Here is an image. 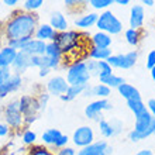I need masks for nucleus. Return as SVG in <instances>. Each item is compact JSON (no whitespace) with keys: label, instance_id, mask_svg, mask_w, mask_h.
I'll list each match as a JSON object with an SVG mask.
<instances>
[{"label":"nucleus","instance_id":"obj_1","mask_svg":"<svg viewBox=\"0 0 155 155\" xmlns=\"http://www.w3.org/2000/svg\"><path fill=\"white\" fill-rule=\"evenodd\" d=\"M40 20L35 13H27L24 10H17L12 13L3 24V35L6 42L23 38H34Z\"/></svg>","mask_w":155,"mask_h":155},{"label":"nucleus","instance_id":"obj_2","mask_svg":"<svg viewBox=\"0 0 155 155\" xmlns=\"http://www.w3.org/2000/svg\"><path fill=\"white\" fill-rule=\"evenodd\" d=\"M83 35L85 34L81 31L71 28L68 31H64V33H57L54 42L61 49L62 55H64V61L66 58H69L71 55H76V52H79L82 49V45L85 41V38H82Z\"/></svg>","mask_w":155,"mask_h":155},{"label":"nucleus","instance_id":"obj_3","mask_svg":"<svg viewBox=\"0 0 155 155\" xmlns=\"http://www.w3.org/2000/svg\"><path fill=\"white\" fill-rule=\"evenodd\" d=\"M151 135H155V118L148 110H144L143 113L134 116V128L128 131L127 138L131 143H138Z\"/></svg>","mask_w":155,"mask_h":155},{"label":"nucleus","instance_id":"obj_4","mask_svg":"<svg viewBox=\"0 0 155 155\" xmlns=\"http://www.w3.org/2000/svg\"><path fill=\"white\" fill-rule=\"evenodd\" d=\"M3 120L13 133H21L24 128H27L24 117L20 111L18 99H13L8 103H6V106L3 107Z\"/></svg>","mask_w":155,"mask_h":155},{"label":"nucleus","instance_id":"obj_5","mask_svg":"<svg viewBox=\"0 0 155 155\" xmlns=\"http://www.w3.org/2000/svg\"><path fill=\"white\" fill-rule=\"evenodd\" d=\"M65 79L69 85H87L92 79L87 66H86V61H74L66 66V75Z\"/></svg>","mask_w":155,"mask_h":155},{"label":"nucleus","instance_id":"obj_6","mask_svg":"<svg viewBox=\"0 0 155 155\" xmlns=\"http://www.w3.org/2000/svg\"><path fill=\"white\" fill-rule=\"evenodd\" d=\"M123 27H124L123 21L111 10H106L99 14L97 23H96L97 31H103L113 37V35H118L123 33Z\"/></svg>","mask_w":155,"mask_h":155},{"label":"nucleus","instance_id":"obj_7","mask_svg":"<svg viewBox=\"0 0 155 155\" xmlns=\"http://www.w3.org/2000/svg\"><path fill=\"white\" fill-rule=\"evenodd\" d=\"M18 106H20L21 114L24 117L25 127H30L33 123L37 121L41 111L34 94H21L18 97Z\"/></svg>","mask_w":155,"mask_h":155},{"label":"nucleus","instance_id":"obj_8","mask_svg":"<svg viewBox=\"0 0 155 155\" xmlns=\"http://www.w3.org/2000/svg\"><path fill=\"white\" fill-rule=\"evenodd\" d=\"M138 51L133 49L128 51L126 54H113L109 59L107 64L113 68V69H123V71H128L131 68H134L137 61H138Z\"/></svg>","mask_w":155,"mask_h":155},{"label":"nucleus","instance_id":"obj_9","mask_svg":"<svg viewBox=\"0 0 155 155\" xmlns=\"http://www.w3.org/2000/svg\"><path fill=\"white\" fill-rule=\"evenodd\" d=\"M111 109H113V104L109 99H94L85 107V117L87 120L99 123L103 118V113L111 110Z\"/></svg>","mask_w":155,"mask_h":155},{"label":"nucleus","instance_id":"obj_10","mask_svg":"<svg viewBox=\"0 0 155 155\" xmlns=\"http://www.w3.org/2000/svg\"><path fill=\"white\" fill-rule=\"evenodd\" d=\"M71 141L74 143V147L76 148H85L90 144H93L96 141V135H94L93 127L89 124H83V126L78 127L76 130L72 133Z\"/></svg>","mask_w":155,"mask_h":155},{"label":"nucleus","instance_id":"obj_11","mask_svg":"<svg viewBox=\"0 0 155 155\" xmlns=\"http://www.w3.org/2000/svg\"><path fill=\"white\" fill-rule=\"evenodd\" d=\"M97 126H99V133H100V135L106 140L117 137L123 131V123L120 121L118 118H111V120L102 118V120L97 123Z\"/></svg>","mask_w":155,"mask_h":155},{"label":"nucleus","instance_id":"obj_12","mask_svg":"<svg viewBox=\"0 0 155 155\" xmlns=\"http://www.w3.org/2000/svg\"><path fill=\"white\" fill-rule=\"evenodd\" d=\"M68 87H69V83L66 82L65 76H62V75H54L45 83V90L49 93V96H55V97L64 96Z\"/></svg>","mask_w":155,"mask_h":155},{"label":"nucleus","instance_id":"obj_13","mask_svg":"<svg viewBox=\"0 0 155 155\" xmlns=\"http://www.w3.org/2000/svg\"><path fill=\"white\" fill-rule=\"evenodd\" d=\"M113 147L107 143V140H96L85 148L78 150V155H111Z\"/></svg>","mask_w":155,"mask_h":155},{"label":"nucleus","instance_id":"obj_14","mask_svg":"<svg viewBox=\"0 0 155 155\" xmlns=\"http://www.w3.org/2000/svg\"><path fill=\"white\" fill-rule=\"evenodd\" d=\"M144 21H145V8L141 3L133 4L130 8V16H128V24L130 28L143 30Z\"/></svg>","mask_w":155,"mask_h":155},{"label":"nucleus","instance_id":"obj_15","mask_svg":"<svg viewBox=\"0 0 155 155\" xmlns=\"http://www.w3.org/2000/svg\"><path fill=\"white\" fill-rule=\"evenodd\" d=\"M21 86H23V76L13 74L7 82L0 85V99H6L8 94L16 93Z\"/></svg>","mask_w":155,"mask_h":155},{"label":"nucleus","instance_id":"obj_16","mask_svg":"<svg viewBox=\"0 0 155 155\" xmlns=\"http://www.w3.org/2000/svg\"><path fill=\"white\" fill-rule=\"evenodd\" d=\"M30 62H31V57L28 54H25L24 51H17L16 59L12 65L13 74L16 75H23L24 72L30 69Z\"/></svg>","mask_w":155,"mask_h":155},{"label":"nucleus","instance_id":"obj_17","mask_svg":"<svg viewBox=\"0 0 155 155\" xmlns=\"http://www.w3.org/2000/svg\"><path fill=\"white\" fill-rule=\"evenodd\" d=\"M97 18H99L97 13L96 12H89V13H85V14L76 17V18L74 20V24L78 28V31H79V30H89L90 27H96Z\"/></svg>","mask_w":155,"mask_h":155},{"label":"nucleus","instance_id":"obj_18","mask_svg":"<svg viewBox=\"0 0 155 155\" xmlns=\"http://www.w3.org/2000/svg\"><path fill=\"white\" fill-rule=\"evenodd\" d=\"M57 37V31L49 25V23H40L34 33V38L35 40H40L42 42H52Z\"/></svg>","mask_w":155,"mask_h":155},{"label":"nucleus","instance_id":"obj_19","mask_svg":"<svg viewBox=\"0 0 155 155\" xmlns=\"http://www.w3.org/2000/svg\"><path fill=\"white\" fill-rule=\"evenodd\" d=\"M49 25L57 33H64L69 30V21L62 12H52L49 16Z\"/></svg>","mask_w":155,"mask_h":155},{"label":"nucleus","instance_id":"obj_20","mask_svg":"<svg viewBox=\"0 0 155 155\" xmlns=\"http://www.w3.org/2000/svg\"><path fill=\"white\" fill-rule=\"evenodd\" d=\"M111 44H113V38H111V35L103 33V31H96L94 34L90 35V45H92V47L107 49V48H110L111 47Z\"/></svg>","mask_w":155,"mask_h":155},{"label":"nucleus","instance_id":"obj_21","mask_svg":"<svg viewBox=\"0 0 155 155\" xmlns=\"http://www.w3.org/2000/svg\"><path fill=\"white\" fill-rule=\"evenodd\" d=\"M45 48H47V42H42V41L35 40V38H31L21 51L28 54L30 57H41V55H45Z\"/></svg>","mask_w":155,"mask_h":155},{"label":"nucleus","instance_id":"obj_22","mask_svg":"<svg viewBox=\"0 0 155 155\" xmlns=\"http://www.w3.org/2000/svg\"><path fill=\"white\" fill-rule=\"evenodd\" d=\"M117 92L123 99H126V102H130V100H143L140 90L137 89L134 85L127 83V82L126 83H123V85L118 87Z\"/></svg>","mask_w":155,"mask_h":155},{"label":"nucleus","instance_id":"obj_23","mask_svg":"<svg viewBox=\"0 0 155 155\" xmlns=\"http://www.w3.org/2000/svg\"><path fill=\"white\" fill-rule=\"evenodd\" d=\"M17 51L8 45L0 48V68H12L13 62L16 59Z\"/></svg>","mask_w":155,"mask_h":155},{"label":"nucleus","instance_id":"obj_24","mask_svg":"<svg viewBox=\"0 0 155 155\" xmlns=\"http://www.w3.org/2000/svg\"><path fill=\"white\" fill-rule=\"evenodd\" d=\"M87 86H89V83H87V85H69L66 93L64 94V96H61L59 99H61L62 102H72V100H75L76 97H79V96L83 94V92L86 90Z\"/></svg>","mask_w":155,"mask_h":155},{"label":"nucleus","instance_id":"obj_25","mask_svg":"<svg viewBox=\"0 0 155 155\" xmlns=\"http://www.w3.org/2000/svg\"><path fill=\"white\" fill-rule=\"evenodd\" d=\"M111 55H113L111 48L103 49V48H96V47H90L89 51H87V59H93V61H107Z\"/></svg>","mask_w":155,"mask_h":155},{"label":"nucleus","instance_id":"obj_26","mask_svg":"<svg viewBox=\"0 0 155 155\" xmlns=\"http://www.w3.org/2000/svg\"><path fill=\"white\" fill-rule=\"evenodd\" d=\"M62 135L61 130L59 128H47V130L41 134V141H42V145L45 147H52L54 143L57 141L59 137Z\"/></svg>","mask_w":155,"mask_h":155},{"label":"nucleus","instance_id":"obj_27","mask_svg":"<svg viewBox=\"0 0 155 155\" xmlns=\"http://www.w3.org/2000/svg\"><path fill=\"white\" fill-rule=\"evenodd\" d=\"M124 40L131 47H138L143 40V30H134L128 27L127 30H124Z\"/></svg>","mask_w":155,"mask_h":155},{"label":"nucleus","instance_id":"obj_28","mask_svg":"<svg viewBox=\"0 0 155 155\" xmlns=\"http://www.w3.org/2000/svg\"><path fill=\"white\" fill-rule=\"evenodd\" d=\"M99 83H103V85H106L107 87H110V89H118L123 83H126V81H124L123 76L111 74V75H107V76H104V78H99Z\"/></svg>","mask_w":155,"mask_h":155},{"label":"nucleus","instance_id":"obj_29","mask_svg":"<svg viewBox=\"0 0 155 155\" xmlns=\"http://www.w3.org/2000/svg\"><path fill=\"white\" fill-rule=\"evenodd\" d=\"M20 138H21V143L30 148V147H33V145L37 144L38 135L34 130H31L30 127H27V128H24V130L20 133Z\"/></svg>","mask_w":155,"mask_h":155},{"label":"nucleus","instance_id":"obj_30","mask_svg":"<svg viewBox=\"0 0 155 155\" xmlns=\"http://www.w3.org/2000/svg\"><path fill=\"white\" fill-rule=\"evenodd\" d=\"M111 94V89L107 87L103 83H96L92 85V97L96 99H109V96Z\"/></svg>","mask_w":155,"mask_h":155},{"label":"nucleus","instance_id":"obj_31","mask_svg":"<svg viewBox=\"0 0 155 155\" xmlns=\"http://www.w3.org/2000/svg\"><path fill=\"white\" fill-rule=\"evenodd\" d=\"M45 55L48 58H52V59H59V61H64V55H62L61 49L58 48V45L55 42H48L47 44V48H45ZM65 62V61H64Z\"/></svg>","mask_w":155,"mask_h":155},{"label":"nucleus","instance_id":"obj_32","mask_svg":"<svg viewBox=\"0 0 155 155\" xmlns=\"http://www.w3.org/2000/svg\"><path fill=\"white\" fill-rule=\"evenodd\" d=\"M87 4H89L93 10L102 13V12L109 10V7H110L111 4H114V0H89Z\"/></svg>","mask_w":155,"mask_h":155},{"label":"nucleus","instance_id":"obj_33","mask_svg":"<svg viewBox=\"0 0 155 155\" xmlns=\"http://www.w3.org/2000/svg\"><path fill=\"white\" fill-rule=\"evenodd\" d=\"M44 6V0H24L21 4V10L27 13H35Z\"/></svg>","mask_w":155,"mask_h":155},{"label":"nucleus","instance_id":"obj_34","mask_svg":"<svg viewBox=\"0 0 155 155\" xmlns=\"http://www.w3.org/2000/svg\"><path fill=\"white\" fill-rule=\"evenodd\" d=\"M34 96H35V99H37V103H38V107H40L41 113L47 110L48 103H49V99H51V96H49L48 92H47L45 89H42V90H40L37 94H34Z\"/></svg>","mask_w":155,"mask_h":155},{"label":"nucleus","instance_id":"obj_35","mask_svg":"<svg viewBox=\"0 0 155 155\" xmlns=\"http://www.w3.org/2000/svg\"><path fill=\"white\" fill-rule=\"evenodd\" d=\"M27 155H55V152L42 144H35L27 150Z\"/></svg>","mask_w":155,"mask_h":155},{"label":"nucleus","instance_id":"obj_36","mask_svg":"<svg viewBox=\"0 0 155 155\" xmlns=\"http://www.w3.org/2000/svg\"><path fill=\"white\" fill-rule=\"evenodd\" d=\"M127 107L134 116L143 113L144 110H147V106H145V103L143 100H130V102H127Z\"/></svg>","mask_w":155,"mask_h":155},{"label":"nucleus","instance_id":"obj_37","mask_svg":"<svg viewBox=\"0 0 155 155\" xmlns=\"http://www.w3.org/2000/svg\"><path fill=\"white\" fill-rule=\"evenodd\" d=\"M111 74H113V68L107 64V61H97V78H104Z\"/></svg>","mask_w":155,"mask_h":155},{"label":"nucleus","instance_id":"obj_38","mask_svg":"<svg viewBox=\"0 0 155 155\" xmlns=\"http://www.w3.org/2000/svg\"><path fill=\"white\" fill-rule=\"evenodd\" d=\"M69 141H71V138L68 137L66 134H62L59 138L54 143V145L51 148H54L55 151H58V150H62V148H65V147H68V144H69Z\"/></svg>","mask_w":155,"mask_h":155},{"label":"nucleus","instance_id":"obj_39","mask_svg":"<svg viewBox=\"0 0 155 155\" xmlns=\"http://www.w3.org/2000/svg\"><path fill=\"white\" fill-rule=\"evenodd\" d=\"M86 66H87V71H89L90 76L97 78V61H93V59H86Z\"/></svg>","mask_w":155,"mask_h":155},{"label":"nucleus","instance_id":"obj_40","mask_svg":"<svg viewBox=\"0 0 155 155\" xmlns=\"http://www.w3.org/2000/svg\"><path fill=\"white\" fill-rule=\"evenodd\" d=\"M12 75H13L12 68H0V85H3L4 82H7Z\"/></svg>","mask_w":155,"mask_h":155},{"label":"nucleus","instance_id":"obj_41","mask_svg":"<svg viewBox=\"0 0 155 155\" xmlns=\"http://www.w3.org/2000/svg\"><path fill=\"white\" fill-rule=\"evenodd\" d=\"M145 66H147V69H152L155 66V49H152V51H150V52L147 54Z\"/></svg>","mask_w":155,"mask_h":155},{"label":"nucleus","instance_id":"obj_42","mask_svg":"<svg viewBox=\"0 0 155 155\" xmlns=\"http://www.w3.org/2000/svg\"><path fill=\"white\" fill-rule=\"evenodd\" d=\"M55 155H78V151H76V148H75V147L68 145V147L62 148V150L55 151Z\"/></svg>","mask_w":155,"mask_h":155},{"label":"nucleus","instance_id":"obj_43","mask_svg":"<svg viewBox=\"0 0 155 155\" xmlns=\"http://www.w3.org/2000/svg\"><path fill=\"white\" fill-rule=\"evenodd\" d=\"M12 133L13 131L10 130V127H8L6 123L0 121V138H6V137H8Z\"/></svg>","mask_w":155,"mask_h":155},{"label":"nucleus","instance_id":"obj_44","mask_svg":"<svg viewBox=\"0 0 155 155\" xmlns=\"http://www.w3.org/2000/svg\"><path fill=\"white\" fill-rule=\"evenodd\" d=\"M85 2H81V0H64V4H65L66 8H72V7H79L81 4H83Z\"/></svg>","mask_w":155,"mask_h":155},{"label":"nucleus","instance_id":"obj_45","mask_svg":"<svg viewBox=\"0 0 155 155\" xmlns=\"http://www.w3.org/2000/svg\"><path fill=\"white\" fill-rule=\"evenodd\" d=\"M147 106V110L150 111V114L155 118V99H148V102L145 103Z\"/></svg>","mask_w":155,"mask_h":155},{"label":"nucleus","instance_id":"obj_46","mask_svg":"<svg viewBox=\"0 0 155 155\" xmlns=\"http://www.w3.org/2000/svg\"><path fill=\"white\" fill-rule=\"evenodd\" d=\"M49 74H51V69H48V68H41V69H38V76L40 78H47V76H49Z\"/></svg>","mask_w":155,"mask_h":155},{"label":"nucleus","instance_id":"obj_47","mask_svg":"<svg viewBox=\"0 0 155 155\" xmlns=\"http://www.w3.org/2000/svg\"><path fill=\"white\" fill-rule=\"evenodd\" d=\"M17 4H18V0H3V6L6 7H16Z\"/></svg>","mask_w":155,"mask_h":155},{"label":"nucleus","instance_id":"obj_48","mask_svg":"<svg viewBox=\"0 0 155 155\" xmlns=\"http://www.w3.org/2000/svg\"><path fill=\"white\" fill-rule=\"evenodd\" d=\"M134 155H155V154L151 151V150H148V148H147V150H145V148H144V150H141V151L135 152Z\"/></svg>","mask_w":155,"mask_h":155},{"label":"nucleus","instance_id":"obj_49","mask_svg":"<svg viewBox=\"0 0 155 155\" xmlns=\"http://www.w3.org/2000/svg\"><path fill=\"white\" fill-rule=\"evenodd\" d=\"M141 4H143V6H147V7H154L155 2L154 0H141Z\"/></svg>","mask_w":155,"mask_h":155},{"label":"nucleus","instance_id":"obj_50","mask_svg":"<svg viewBox=\"0 0 155 155\" xmlns=\"http://www.w3.org/2000/svg\"><path fill=\"white\" fill-rule=\"evenodd\" d=\"M114 3L118 4V6H123V7H126V6H128L131 2H130V0H114Z\"/></svg>","mask_w":155,"mask_h":155},{"label":"nucleus","instance_id":"obj_51","mask_svg":"<svg viewBox=\"0 0 155 155\" xmlns=\"http://www.w3.org/2000/svg\"><path fill=\"white\" fill-rule=\"evenodd\" d=\"M150 74H151V79L155 82V66L152 68V69H150Z\"/></svg>","mask_w":155,"mask_h":155},{"label":"nucleus","instance_id":"obj_52","mask_svg":"<svg viewBox=\"0 0 155 155\" xmlns=\"http://www.w3.org/2000/svg\"><path fill=\"white\" fill-rule=\"evenodd\" d=\"M3 150H4V144L2 143V141H0V154L3 152Z\"/></svg>","mask_w":155,"mask_h":155},{"label":"nucleus","instance_id":"obj_53","mask_svg":"<svg viewBox=\"0 0 155 155\" xmlns=\"http://www.w3.org/2000/svg\"><path fill=\"white\" fill-rule=\"evenodd\" d=\"M2 6H3V2H0V7H2Z\"/></svg>","mask_w":155,"mask_h":155}]
</instances>
